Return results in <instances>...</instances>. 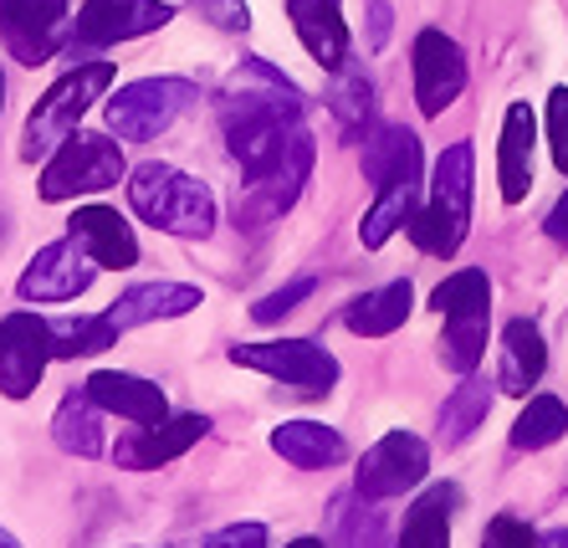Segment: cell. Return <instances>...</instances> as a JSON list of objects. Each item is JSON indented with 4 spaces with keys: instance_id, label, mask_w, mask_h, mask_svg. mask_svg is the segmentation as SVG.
<instances>
[{
    "instance_id": "obj_3",
    "label": "cell",
    "mask_w": 568,
    "mask_h": 548,
    "mask_svg": "<svg viewBox=\"0 0 568 548\" xmlns=\"http://www.w3.org/2000/svg\"><path fill=\"white\" fill-rule=\"evenodd\" d=\"M471 190H476V154L471 144H450L436 160V180H430V195L415 211L410 236L425 256H456L462 252L466 231H471Z\"/></svg>"
},
{
    "instance_id": "obj_20",
    "label": "cell",
    "mask_w": 568,
    "mask_h": 548,
    "mask_svg": "<svg viewBox=\"0 0 568 548\" xmlns=\"http://www.w3.org/2000/svg\"><path fill=\"white\" fill-rule=\"evenodd\" d=\"M82 389H88L108 415H123V420H133V426H159V420H170L164 389L149 385V379H139V375H123V369H98Z\"/></svg>"
},
{
    "instance_id": "obj_31",
    "label": "cell",
    "mask_w": 568,
    "mask_h": 548,
    "mask_svg": "<svg viewBox=\"0 0 568 548\" xmlns=\"http://www.w3.org/2000/svg\"><path fill=\"white\" fill-rule=\"evenodd\" d=\"M328 108H333V119L344 123V134H364L369 108H374V82L358 62L338 68V78H333V88H328Z\"/></svg>"
},
{
    "instance_id": "obj_42",
    "label": "cell",
    "mask_w": 568,
    "mask_h": 548,
    "mask_svg": "<svg viewBox=\"0 0 568 548\" xmlns=\"http://www.w3.org/2000/svg\"><path fill=\"white\" fill-rule=\"evenodd\" d=\"M287 548H323V538H292Z\"/></svg>"
},
{
    "instance_id": "obj_4",
    "label": "cell",
    "mask_w": 568,
    "mask_h": 548,
    "mask_svg": "<svg viewBox=\"0 0 568 548\" xmlns=\"http://www.w3.org/2000/svg\"><path fill=\"white\" fill-rule=\"evenodd\" d=\"M430 308L446 318V334H440V364L450 375H471L481 354H487V323H491V282L487 272H450L430 293Z\"/></svg>"
},
{
    "instance_id": "obj_12",
    "label": "cell",
    "mask_w": 568,
    "mask_h": 548,
    "mask_svg": "<svg viewBox=\"0 0 568 548\" xmlns=\"http://www.w3.org/2000/svg\"><path fill=\"white\" fill-rule=\"evenodd\" d=\"M93 277H98L93 252L67 231L62 241H52V246H41L31 256V267L21 272L16 293L27 297V303H72V297H82L93 287Z\"/></svg>"
},
{
    "instance_id": "obj_6",
    "label": "cell",
    "mask_w": 568,
    "mask_h": 548,
    "mask_svg": "<svg viewBox=\"0 0 568 548\" xmlns=\"http://www.w3.org/2000/svg\"><path fill=\"white\" fill-rule=\"evenodd\" d=\"M129 164H123V149L113 144L108 134H67L57 144V154L47 160L41 170V201L47 205H62V201H78V195H93V190L119 185Z\"/></svg>"
},
{
    "instance_id": "obj_1",
    "label": "cell",
    "mask_w": 568,
    "mask_h": 548,
    "mask_svg": "<svg viewBox=\"0 0 568 548\" xmlns=\"http://www.w3.org/2000/svg\"><path fill=\"white\" fill-rule=\"evenodd\" d=\"M215 119H221L225 149H231V160L241 164L246 180L272 170L277 160H287L292 149L307 139L297 82L282 78L262 57H246L236 72H225L221 98H215Z\"/></svg>"
},
{
    "instance_id": "obj_19",
    "label": "cell",
    "mask_w": 568,
    "mask_h": 548,
    "mask_svg": "<svg viewBox=\"0 0 568 548\" xmlns=\"http://www.w3.org/2000/svg\"><path fill=\"white\" fill-rule=\"evenodd\" d=\"M67 231L93 252L98 267H108V272L139 267V241H133V226L119 211H108V205H78L72 221H67Z\"/></svg>"
},
{
    "instance_id": "obj_23",
    "label": "cell",
    "mask_w": 568,
    "mask_h": 548,
    "mask_svg": "<svg viewBox=\"0 0 568 548\" xmlns=\"http://www.w3.org/2000/svg\"><path fill=\"white\" fill-rule=\"evenodd\" d=\"M272 451H277L287 467L328 471L348 456V446H344V436L333 426H323V420H287V426L272 430Z\"/></svg>"
},
{
    "instance_id": "obj_9",
    "label": "cell",
    "mask_w": 568,
    "mask_h": 548,
    "mask_svg": "<svg viewBox=\"0 0 568 548\" xmlns=\"http://www.w3.org/2000/svg\"><path fill=\"white\" fill-rule=\"evenodd\" d=\"M425 471H430V446L410 430H389L364 451L354 471V493L369 503H389V497H405L410 487H420Z\"/></svg>"
},
{
    "instance_id": "obj_40",
    "label": "cell",
    "mask_w": 568,
    "mask_h": 548,
    "mask_svg": "<svg viewBox=\"0 0 568 548\" xmlns=\"http://www.w3.org/2000/svg\"><path fill=\"white\" fill-rule=\"evenodd\" d=\"M369 11H374V37H369V47H384V37H389V0H369Z\"/></svg>"
},
{
    "instance_id": "obj_34",
    "label": "cell",
    "mask_w": 568,
    "mask_h": 548,
    "mask_svg": "<svg viewBox=\"0 0 568 548\" xmlns=\"http://www.w3.org/2000/svg\"><path fill=\"white\" fill-rule=\"evenodd\" d=\"M481 548H538V534L513 513H497L487 522V534H481Z\"/></svg>"
},
{
    "instance_id": "obj_28",
    "label": "cell",
    "mask_w": 568,
    "mask_h": 548,
    "mask_svg": "<svg viewBox=\"0 0 568 548\" xmlns=\"http://www.w3.org/2000/svg\"><path fill=\"white\" fill-rule=\"evenodd\" d=\"M415 211H420V180H389V185H379V201L369 205V215L358 221V241L379 252L395 231L410 226Z\"/></svg>"
},
{
    "instance_id": "obj_22",
    "label": "cell",
    "mask_w": 568,
    "mask_h": 548,
    "mask_svg": "<svg viewBox=\"0 0 568 548\" xmlns=\"http://www.w3.org/2000/svg\"><path fill=\"white\" fill-rule=\"evenodd\" d=\"M548 369V344L532 318H513L503 328V359H497V389L503 395H532Z\"/></svg>"
},
{
    "instance_id": "obj_13",
    "label": "cell",
    "mask_w": 568,
    "mask_h": 548,
    "mask_svg": "<svg viewBox=\"0 0 568 548\" xmlns=\"http://www.w3.org/2000/svg\"><path fill=\"white\" fill-rule=\"evenodd\" d=\"M174 6L170 0H82L72 41L78 47H119V41L149 37V31L170 27Z\"/></svg>"
},
{
    "instance_id": "obj_37",
    "label": "cell",
    "mask_w": 568,
    "mask_h": 548,
    "mask_svg": "<svg viewBox=\"0 0 568 548\" xmlns=\"http://www.w3.org/2000/svg\"><path fill=\"white\" fill-rule=\"evenodd\" d=\"M200 21H211L215 31H246L252 27V11H246V0H195Z\"/></svg>"
},
{
    "instance_id": "obj_26",
    "label": "cell",
    "mask_w": 568,
    "mask_h": 548,
    "mask_svg": "<svg viewBox=\"0 0 568 548\" xmlns=\"http://www.w3.org/2000/svg\"><path fill=\"white\" fill-rule=\"evenodd\" d=\"M103 415L108 410L88 395V389H72L52 415V442L62 446V451L93 461V456H103Z\"/></svg>"
},
{
    "instance_id": "obj_2",
    "label": "cell",
    "mask_w": 568,
    "mask_h": 548,
    "mask_svg": "<svg viewBox=\"0 0 568 548\" xmlns=\"http://www.w3.org/2000/svg\"><path fill=\"white\" fill-rule=\"evenodd\" d=\"M129 205L154 231L180 241H205L215 231V195L205 180L174 164H139L129 180Z\"/></svg>"
},
{
    "instance_id": "obj_30",
    "label": "cell",
    "mask_w": 568,
    "mask_h": 548,
    "mask_svg": "<svg viewBox=\"0 0 568 548\" xmlns=\"http://www.w3.org/2000/svg\"><path fill=\"white\" fill-rule=\"evenodd\" d=\"M564 436H568V405L558 395H532L523 405V415L513 420V430H507L513 451H542V446L564 442Z\"/></svg>"
},
{
    "instance_id": "obj_29",
    "label": "cell",
    "mask_w": 568,
    "mask_h": 548,
    "mask_svg": "<svg viewBox=\"0 0 568 548\" xmlns=\"http://www.w3.org/2000/svg\"><path fill=\"white\" fill-rule=\"evenodd\" d=\"M487 410H491V385L471 369V375H462V385L446 395V405H440V442L462 446L466 436L487 420Z\"/></svg>"
},
{
    "instance_id": "obj_11",
    "label": "cell",
    "mask_w": 568,
    "mask_h": 548,
    "mask_svg": "<svg viewBox=\"0 0 568 548\" xmlns=\"http://www.w3.org/2000/svg\"><path fill=\"white\" fill-rule=\"evenodd\" d=\"M52 359V323L41 313H6L0 318V395L6 400H27Z\"/></svg>"
},
{
    "instance_id": "obj_15",
    "label": "cell",
    "mask_w": 568,
    "mask_h": 548,
    "mask_svg": "<svg viewBox=\"0 0 568 548\" xmlns=\"http://www.w3.org/2000/svg\"><path fill=\"white\" fill-rule=\"evenodd\" d=\"M67 0H0V41L16 62H47L62 41Z\"/></svg>"
},
{
    "instance_id": "obj_8",
    "label": "cell",
    "mask_w": 568,
    "mask_h": 548,
    "mask_svg": "<svg viewBox=\"0 0 568 548\" xmlns=\"http://www.w3.org/2000/svg\"><path fill=\"white\" fill-rule=\"evenodd\" d=\"M231 364L256 369V375L277 379V385L297 389L307 400H323L338 385V359L313 338H272V344H231Z\"/></svg>"
},
{
    "instance_id": "obj_27",
    "label": "cell",
    "mask_w": 568,
    "mask_h": 548,
    "mask_svg": "<svg viewBox=\"0 0 568 548\" xmlns=\"http://www.w3.org/2000/svg\"><path fill=\"white\" fill-rule=\"evenodd\" d=\"M420 139L410 129H379L374 139H364V174L374 180V190L389 180H420Z\"/></svg>"
},
{
    "instance_id": "obj_16",
    "label": "cell",
    "mask_w": 568,
    "mask_h": 548,
    "mask_svg": "<svg viewBox=\"0 0 568 548\" xmlns=\"http://www.w3.org/2000/svg\"><path fill=\"white\" fill-rule=\"evenodd\" d=\"M211 430L205 415H170V420H159V426H133V436H123L113 461L129 471H154V467H170L174 456H185L190 446L200 442Z\"/></svg>"
},
{
    "instance_id": "obj_21",
    "label": "cell",
    "mask_w": 568,
    "mask_h": 548,
    "mask_svg": "<svg viewBox=\"0 0 568 548\" xmlns=\"http://www.w3.org/2000/svg\"><path fill=\"white\" fill-rule=\"evenodd\" d=\"M532 149H538V119L528 103H513L503 119V144H497V180H503V201L517 205L532 190Z\"/></svg>"
},
{
    "instance_id": "obj_43",
    "label": "cell",
    "mask_w": 568,
    "mask_h": 548,
    "mask_svg": "<svg viewBox=\"0 0 568 548\" xmlns=\"http://www.w3.org/2000/svg\"><path fill=\"white\" fill-rule=\"evenodd\" d=\"M0 548H21V544H16V538L6 534V528H0Z\"/></svg>"
},
{
    "instance_id": "obj_5",
    "label": "cell",
    "mask_w": 568,
    "mask_h": 548,
    "mask_svg": "<svg viewBox=\"0 0 568 548\" xmlns=\"http://www.w3.org/2000/svg\"><path fill=\"white\" fill-rule=\"evenodd\" d=\"M113 88V62H88V68H72L67 78H57L47 93L37 98L27 119V134H21V160H52V149L67 134H78V123L88 119V108Z\"/></svg>"
},
{
    "instance_id": "obj_41",
    "label": "cell",
    "mask_w": 568,
    "mask_h": 548,
    "mask_svg": "<svg viewBox=\"0 0 568 548\" xmlns=\"http://www.w3.org/2000/svg\"><path fill=\"white\" fill-rule=\"evenodd\" d=\"M538 548H568V528H554V534H542Z\"/></svg>"
},
{
    "instance_id": "obj_10",
    "label": "cell",
    "mask_w": 568,
    "mask_h": 548,
    "mask_svg": "<svg viewBox=\"0 0 568 548\" xmlns=\"http://www.w3.org/2000/svg\"><path fill=\"white\" fill-rule=\"evenodd\" d=\"M307 174H313V134L292 149L287 160L252 174V180L236 190V226L262 231V226H272V221H282V215L297 205V195H303Z\"/></svg>"
},
{
    "instance_id": "obj_38",
    "label": "cell",
    "mask_w": 568,
    "mask_h": 548,
    "mask_svg": "<svg viewBox=\"0 0 568 548\" xmlns=\"http://www.w3.org/2000/svg\"><path fill=\"white\" fill-rule=\"evenodd\" d=\"M205 548H266V528L262 522H231V528L211 534Z\"/></svg>"
},
{
    "instance_id": "obj_14",
    "label": "cell",
    "mask_w": 568,
    "mask_h": 548,
    "mask_svg": "<svg viewBox=\"0 0 568 548\" xmlns=\"http://www.w3.org/2000/svg\"><path fill=\"white\" fill-rule=\"evenodd\" d=\"M410 68H415V103L425 119H440L466 88V57L446 31L425 27L410 47Z\"/></svg>"
},
{
    "instance_id": "obj_36",
    "label": "cell",
    "mask_w": 568,
    "mask_h": 548,
    "mask_svg": "<svg viewBox=\"0 0 568 548\" xmlns=\"http://www.w3.org/2000/svg\"><path fill=\"white\" fill-rule=\"evenodd\" d=\"M548 144H554V164L568 174V88L548 93Z\"/></svg>"
},
{
    "instance_id": "obj_35",
    "label": "cell",
    "mask_w": 568,
    "mask_h": 548,
    "mask_svg": "<svg viewBox=\"0 0 568 548\" xmlns=\"http://www.w3.org/2000/svg\"><path fill=\"white\" fill-rule=\"evenodd\" d=\"M307 297H313V277H297V282H287L282 293L262 297V303L252 308V318H256V323H277V318H287L297 303H307Z\"/></svg>"
},
{
    "instance_id": "obj_18",
    "label": "cell",
    "mask_w": 568,
    "mask_h": 548,
    "mask_svg": "<svg viewBox=\"0 0 568 548\" xmlns=\"http://www.w3.org/2000/svg\"><path fill=\"white\" fill-rule=\"evenodd\" d=\"M200 303H205V297H200V287H190V282H133L129 293L108 308V323H113L119 334H129V328H144V323H159V318H185Z\"/></svg>"
},
{
    "instance_id": "obj_32",
    "label": "cell",
    "mask_w": 568,
    "mask_h": 548,
    "mask_svg": "<svg viewBox=\"0 0 568 548\" xmlns=\"http://www.w3.org/2000/svg\"><path fill=\"white\" fill-rule=\"evenodd\" d=\"M119 344V328L108 323V313L98 318H57L52 323V354L57 359H93L103 348Z\"/></svg>"
},
{
    "instance_id": "obj_39",
    "label": "cell",
    "mask_w": 568,
    "mask_h": 548,
    "mask_svg": "<svg viewBox=\"0 0 568 548\" xmlns=\"http://www.w3.org/2000/svg\"><path fill=\"white\" fill-rule=\"evenodd\" d=\"M542 226H548V236H554V241H568V190L558 195V205L548 211V221H542Z\"/></svg>"
},
{
    "instance_id": "obj_24",
    "label": "cell",
    "mask_w": 568,
    "mask_h": 548,
    "mask_svg": "<svg viewBox=\"0 0 568 548\" xmlns=\"http://www.w3.org/2000/svg\"><path fill=\"white\" fill-rule=\"evenodd\" d=\"M410 308H415V287H410V277H399V282H384L374 293L354 297L344 323H348V334H358V338H384V334H395V328H405Z\"/></svg>"
},
{
    "instance_id": "obj_17",
    "label": "cell",
    "mask_w": 568,
    "mask_h": 548,
    "mask_svg": "<svg viewBox=\"0 0 568 548\" xmlns=\"http://www.w3.org/2000/svg\"><path fill=\"white\" fill-rule=\"evenodd\" d=\"M292 31L307 47L317 68H344L354 57V41H348V21H344V0H287Z\"/></svg>"
},
{
    "instance_id": "obj_7",
    "label": "cell",
    "mask_w": 568,
    "mask_h": 548,
    "mask_svg": "<svg viewBox=\"0 0 568 548\" xmlns=\"http://www.w3.org/2000/svg\"><path fill=\"white\" fill-rule=\"evenodd\" d=\"M195 98H200V88L185 78H139L108 98V129L119 139H129V144H149L180 113H190Z\"/></svg>"
},
{
    "instance_id": "obj_44",
    "label": "cell",
    "mask_w": 568,
    "mask_h": 548,
    "mask_svg": "<svg viewBox=\"0 0 568 548\" xmlns=\"http://www.w3.org/2000/svg\"><path fill=\"white\" fill-rule=\"evenodd\" d=\"M0 108H6V78H0Z\"/></svg>"
},
{
    "instance_id": "obj_33",
    "label": "cell",
    "mask_w": 568,
    "mask_h": 548,
    "mask_svg": "<svg viewBox=\"0 0 568 548\" xmlns=\"http://www.w3.org/2000/svg\"><path fill=\"white\" fill-rule=\"evenodd\" d=\"M344 548H384V513L379 503H369V497H358V508L344 513Z\"/></svg>"
},
{
    "instance_id": "obj_25",
    "label": "cell",
    "mask_w": 568,
    "mask_h": 548,
    "mask_svg": "<svg viewBox=\"0 0 568 548\" xmlns=\"http://www.w3.org/2000/svg\"><path fill=\"white\" fill-rule=\"evenodd\" d=\"M462 493L450 481H436L415 497V508L405 513V528H399L395 548H450V513H456Z\"/></svg>"
}]
</instances>
